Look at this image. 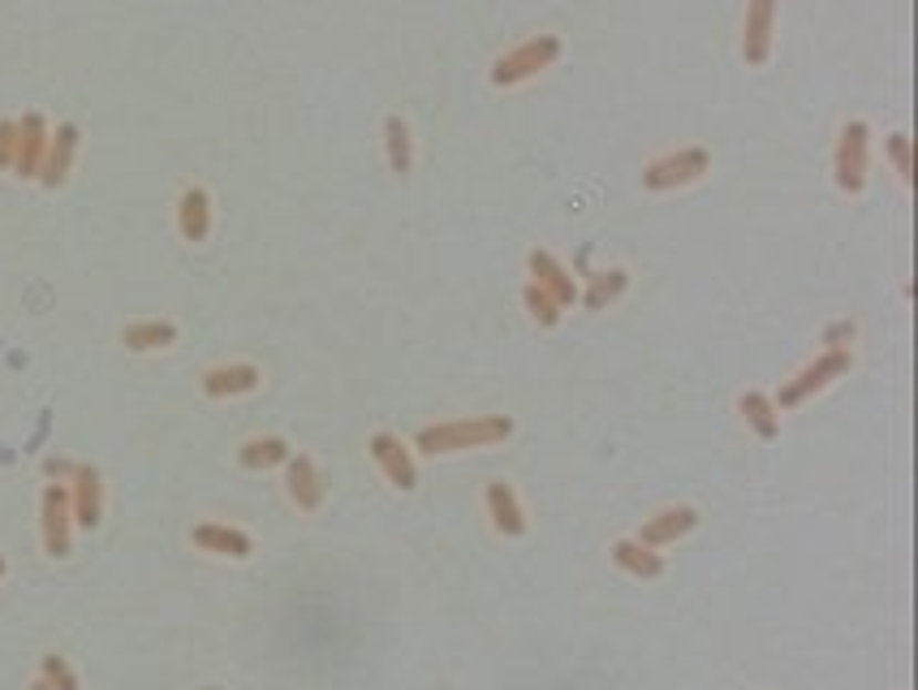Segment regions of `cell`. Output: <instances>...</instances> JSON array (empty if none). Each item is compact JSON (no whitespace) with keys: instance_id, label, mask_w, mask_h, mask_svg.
<instances>
[{"instance_id":"cell-1","label":"cell","mask_w":918,"mask_h":690,"mask_svg":"<svg viewBox=\"0 0 918 690\" xmlns=\"http://www.w3.org/2000/svg\"><path fill=\"white\" fill-rule=\"evenodd\" d=\"M514 432L509 414H471V419H453V423H432L419 432V449L423 453H462V449H483L496 445Z\"/></svg>"},{"instance_id":"cell-2","label":"cell","mask_w":918,"mask_h":690,"mask_svg":"<svg viewBox=\"0 0 918 690\" xmlns=\"http://www.w3.org/2000/svg\"><path fill=\"white\" fill-rule=\"evenodd\" d=\"M560 48H565L560 35H530L526 43L509 48L505 56L492 61V82H496V86H518V82L535 79L539 70L557 65Z\"/></svg>"},{"instance_id":"cell-3","label":"cell","mask_w":918,"mask_h":690,"mask_svg":"<svg viewBox=\"0 0 918 690\" xmlns=\"http://www.w3.org/2000/svg\"><path fill=\"white\" fill-rule=\"evenodd\" d=\"M867 168H871V125L845 122L840 125L837 152H833V177L845 195H858L867 186Z\"/></svg>"},{"instance_id":"cell-4","label":"cell","mask_w":918,"mask_h":690,"mask_svg":"<svg viewBox=\"0 0 918 690\" xmlns=\"http://www.w3.org/2000/svg\"><path fill=\"white\" fill-rule=\"evenodd\" d=\"M849 363H854V359H849V350H845V346H833V350H824L815 363H806L798 375H794V380L781 389V398H776L772 406H776V410L802 406L811 393H819V389H828L833 380H840V375L849 371Z\"/></svg>"},{"instance_id":"cell-5","label":"cell","mask_w":918,"mask_h":690,"mask_svg":"<svg viewBox=\"0 0 918 690\" xmlns=\"http://www.w3.org/2000/svg\"><path fill=\"white\" fill-rule=\"evenodd\" d=\"M712 168V152L708 147H681V152H669L660 161H651L642 168V186L647 190H678V186H690L699 182L703 173Z\"/></svg>"},{"instance_id":"cell-6","label":"cell","mask_w":918,"mask_h":690,"mask_svg":"<svg viewBox=\"0 0 918 690\" xmlns=\"http://www.w3.org/2000/svg\"><path fill=\"white\" fill-rule=\"evenodd\" d=\"M43 548L48 557H65L70 544H74V509H70V492L61 484L43 487Z\"/></svg>"},{"instance_id":"cell-7","label":"cell","mask_w":918,"mask_h":690,"mask_svg":"<svg viewBox=\"0 0 918 690\" xmlns=\"http://www.w3.org/2000/svg\"><path fill=\"white\" fill-rule=\"evenodd\" d=\"M772 35H776V0H746V22H742V56H746V65H767Z\"/></svg>"},{"instance_id":"cell-8","label":"cell","mask_w":918,"mask_h":690,"mask_svg":"<svg viewBox=\"0 0 918 690\" xmlns=\"http://www.w3.org/2000/svg\"><path fill=\"white\" fill-rule=\"evenodd\" d=\"M79 125L65 122L56 125L52 134H48V152H43V168H40V182L48 186V190H56V186H65V177H70V168H74V156H79Z\"/></svg>"},{"instance_id":"cell-9","label":"cell","mask_w":918,"mask_h":690,"mask_svg":"<svg viewBox=\"0 0 918 690\" xmlns=\"http://www.w3.org/2000/svg\"><path fill=\"white\" fill-rule=\"evenodd\" d=\"M526 272H530V281L539 285L544 293H553L560 307H574L578 302V281L569 277V268L560 264L553 250H530L526 255Z\"/></svg>"},{"instance_id":"cell-10","label":"cell","mask_w":918,"mask_h":690,"mask_svg":"<svg viewBox=\"0 0 918 690\" xmlns=\"http://www.w3.org/2000/svg\"><path fill=\"white\" fill-rule=\"evenodd\" d=\"M371 457H375V466L384 471V480H389V484L401 487V492H414V484H419V471H414V457L405 453V445H401L398 436L375 432V436H371Z\"/></svg>"},{"instance_id":"cell-11","label":"cell","mask_w":918,"mask_h":690,"mask_svg":"<svg viewBox=\"0 0 918 690\" xmlns=\"http://www.w3.org/2000/svg\"><path fill=\"white\" fill-rule=\"evenodd\" d=\"M48 122L43 113H27L18 122V156H13V173L18 177H40L43 168V152H48Z\"/></svg>"},{"instance_id":"cell-12","label":"cell","mask_w":918,"mask_h":690,"mask_svg":"<svg viewBox=\"0 0 918 690\" xmlns=\"http://www.w3.org/2000/svg\"><path fill=\"white\" fill-rule=\"evenodd\" d=\"M70 509H74V523L86 531L100 527V514H104V480L95 466H74V492H70Z\"/></svg>"},{"instance_id":"cell-13","label":"cell","mask_w":918,"mask_h":690,"mask_svg":"<svg viewBox=\"0 0 918 690\" xmlns=\"http://www.w3.org/2000/svg\"><path fill=\"white\" fill-rule=\"evenodd\" d=\"M285 487H289V501L298 505V509H320L323 505V484H320V471H316V462L311 457H285Z\"/></svg>"},{"instance_id":"cell-14","label":"cell","mask_w":918,"mask_h":690,"mask_svg":"<svg viewBox=\"0 0 918 690\" xmlns=\"http://www.w3.org/2000/svg\"><path fill=\"white\" fill-rule=\"evenodd\" d=\"M177 234L186 243H207L212 234V195L203 186H186L177 199Z\"/></svg>"},{"instance_id":"cell-15","label":"cell","mask_w":918,"mask_h":690,"mask_svg":"<svg viewBox=\"0 0 918 690\" xmlns=\"http://www.w3.org/2000/svg\"><path fill=\"white\" fill-rule=\"evenodd\" d=\"M259 367L250 363H229V367H212L203 375V393L207 398H241V393H255L259 389Z\"/></svg>"},{"instance_id":"cell-16","label":"cell","mask_w":918,"mask_h":690,"mask_svg":"<svg viewBox=\"0 0 918 690\" xmlns=\"http://www.w3.org/2000/svg\"><path fill=\"white\" fill-rule=\"evenodd\" d=\"M190 539H195V548H203V553L234 557V562H246V557L255 553V544H250V535H246V531L220 527V523H203V527L190 531Z\"/></svg>"},{"instance_id":"cell-17","label":"cell","mask_w":918,"mask_h":690,"mask_svg":"<svg viewBox=\"0 0 918 690\" xmlns=\"http://www.w3.org/2000/svg\"><path fill=\"white\" fill-rule=\"evenodd\" d=\"M487 514H492V527L501 531V535H509V539L526 535V514H522L518 496H514V487L505 484V480L487 484Z\"/></svg>"},{"instance_id":"cell-18","label":"cell","mask_w":918,"mask_h":690,"mask_svg":"<svg viewBox=\"0 0 918 690\" xmlns=\"http://www.w3.org/2000/svg\"><path fill=\"white\" fill-rule=\"evenodd\" d=\"M694 523H699V514H694L690 505H678V509H660L656 518H647V523H642L639 544H647V548L673 544V539H681L685 531H694Z\"/></svg>"},{"instance_id":"cell-19","label":"cell","mask_w":918,"mask_h":690,"mask_svg":"<svg viewBox=\"0 0 918 690\" xmlns=\"http://www.w3.org/2000/svg\"><path fill=\"white\" fill-rule=\"evenodd\" d=\"M177 341V325L168 320H138L121 332V346L134 350V354H152V350H168Z\"/></svg>"},{"instance_id":"cell-20","label":"cell","mask_w":918,"mask_h":690,"mask_svg":"<svg viewBox=\"0 0 918 690\" xmlns=\"http://www.w3.org/2000/svg\"><path fill=\"white\" fill-rule=\"evenodd\" d=\"M626 285H630V272H626V268L591 272V277H587V289H578V302H582L587 311H604L608 302H617V298L626 293Z\"/></svg>"},{"instance_id":"cell-21","label":"cell","mask_w":918,"mask_h":690,"mask_svg":"<svg viewBox=\"0 0 918 690\" xmlns=\"http://www.w3.org/2000/svg\"><path fill=\"white\" fill-rule=\"evenodd\" d=\"M612 562L626 569V574H635V578H660V574H664V557H660V553H651V548L639 544V539H621V544H612Z\"/></svg>"},{"instance_id":"cell-22","label":"cell","mask_w":918,"mask_h":690,"mask_svg":"<svg viewBox=\"0 0 918 690\" xmlns=\"http://www.w3.org/2000/svg\"><path fill=\"white\" fill-rule=\"evenodd\" d=\"M738 410H742L746 428L755 432L759 441H776V436H781V414H776V406H772L767 393H742Z\"/></svg>"},{"instance_id":"cell-23","label":"cell","mask_w":918,"mask_h":690,"mask_svg":"<svg viewBox=\"0 0 918 690\" xmlns=\"http://www.w3.org/2000/svg\"><path fill=\"white\" fill-rule=\"evenodd\" d=\"M384 152H389V168H393L398 177H405V173L414 168V138H410L405 117H398V113L384 122Z\"/></svg>"},{"instance_id":"cell-24","label":"cell","mask_w":918,"mask_h":690,"mask_svg":"<svg viewBox=\"0 0 918 690\" xmlns=\"http://www.w3.org/2000/svg\"><path fill=\"white\" fill-rule=\"evenodd\" d=\"M285 457H289V445L280 436H259L238 449V462L246 471H268V466H280Z\"/></svg>"},{"instance_id":"cell-25","label":"cell","mask_w":918,"mask_h":690,"mask_svg":"<svg viewBox=\"0 0 918 690\" xmlns=\"http://www.w3.org/2000/svg\"><path fill=\"white\" fill-rule=\"evenodd\" d=\"M522 302H526V316H530L539 328H557L560 325V311H565V307H560L553 293H544L535 281H526V289H522Z\"/></svg>"},{"instance_id":"cell-26","label":"cell","mask_w":918,"mask_h":690,"mask_svg":"<svg viewBox=\"0 0 918 690\" xmlns=\"http://www.w3.org/2000/svg\"><path fill=\"white\" fill-rule=\"evenodd\" d=\"M43 682L52 690H79V678H74V669L65 665V656H43Z\"/></svg>"},{"instance_id":"cell-27","label":"cell","mask_w":918,"mask_h":690,"mask_svg":"<svg viewBox=\"0 0 918 690\" xmlns=\"http://www.w3.org/2000/svg\"><path fill=\"white\" fill-rule=\"evenodd\" d=\"M888 156H893V168L901 182H910V134H888Z\"/></svg>"},{"instance_id":"cell-28","label":"cell","mask_w":918,"mask_h":690,"mask_svg":"<svg viewBox=\"0 0 918 690\" xmlns=\"http://www.w3.org/2000/svg\"><path fill=\"white\" fill-rule=\"evenodd\" d=\"M13 156H18V122L0 117V168H13Z\"/></svg>"},{"instance_id":"cell-29","label":"cell","mask_w":918,"mask_h":690,"mask_svg":"<svg viewBox=\"0 0 918 690\" xmlns=\"http://www.w3.org/2000/svg\"><path fill=\"white\" fill-rule=\"evenodd\" d=\"M31 690H52V687H48V682H43V678H40V682H35V687H31Z\"/></svg>"},{"instance_id":"cell-30","label":"cell","mask_w":918,"mask_h":690,"mask_svg":"<svg viewBox=\"0 0 918 690\" xmlns=\"http://www.w3.org/2000/svg\"><path fill=\"white\" fill-rule=\"evenodd\" d=\"M0 578H4V557H0Z\"/></svg>"},{"instance_id":"cell-31","label":"cell","mask_w":918,"mask_h":690,"mask_svg":"<svg viewBox=\"0 0 918 690\" xmlns=\"http://www.w3.org/2000/svg\"><path fill=\"white\" fill-rule=\"evenodd\" d=\"M207 690H216V687H207Z\"/></svg>"}]
</instances>
